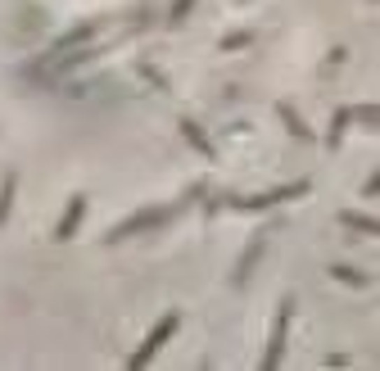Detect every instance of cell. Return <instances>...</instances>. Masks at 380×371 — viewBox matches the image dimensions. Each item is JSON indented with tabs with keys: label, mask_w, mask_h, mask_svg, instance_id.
Masks as SVG:
<instances>
[{
	"label": "cell",
	"mask_w": 380,
	"mask_h": 371,
	"mask_svg": "<svg viewBox=\"0 0 380 371\" xmlns=\"http://www.w3.org/2000/svg\"><path fill=\"white\" fill-rule=\"evenodd\" d=\"M177 213H182V204H173V208H149V213H140V217H127L122 226H113V231H109V245L127 240V235H140V231H149V226L168 222V217H177Z\"/></svg>",
	"instance_id": "cell-3"
},
{
	"label": "cell",
	"mask_w": 380,
	"mask_h": 371,
	"mask_svg": "<svg viewBox=\"0 0 380 371\" xmlns=\"http://www.w3.org/2000/svg\"><path fill=\"white\" fill-rule=\"evenodd\" d=\"M177 321H182V317H177V312H168V317H163V321H154V330H149V335H145V344H140V349H136V354H131V358H127V367H145V363H149V358H154V354H159V349H163V344H168V340H173V330H177Z\"/></svg>",
	"instance_id": "cell-2"
},
{
	"label": "cell",
	"mask_w": 380,
	"mask_h": 371,
	"mask_svg": "<svg viewBox=\"0 0 380 371\" xmlns=\"http://www.w3.org/2000/svg\"><path fill=\"white\" fill-rule=\"evenodd\" d=\"M240 5H249V0H240Z\"/></svg>",
	"instance_id": "cell-16"
},
{
	"label": "cell",
	"mask_w": 380,
	"mask_h": 371,
	"mask_svg": "<svg viewBox=\"0 0 380 371\" xmlns=\"http://www.w3.org/2000/svg\"><path fill=\"white\" fill-rule=\"evenodd\" d=\"M190 5H195V0H177V5H173V14H168V23H173V27H182V23H186V14H190Z\"/></svg>",
	"instance_id": "cell-14"
},
{
	"label": "cell",
	"mask_w": 380,
	"mask_h": 371,
	"mask_svg": "<svg viewBox=\"0 0 380 371\" xmlns=\"http://www.w3.org/2000/svg\"><path fill=\"white\" fill-rule=\"evenodd\" d=\"M277 113L285 118V127H290V131H294V136H299V140H312V131L303 127V118H299V113L290 109V104H277Z\"/></svg>",
	"instance_id": "cell-10"
},
{
	"label": "cell",
	"mask_w": 380,
	"mask_h": 371,
	"mask_svg": "<svg viewBox=\"0 0 380 371\" xmlns=\"http://www.w3.org/2000/svg\"><path fill=\"white\" fill-rule=\"evenodd\" d=\"M95 27H100V23H82L78 32L59 36V41H54V54H64V50H73V45H82V41H87V36H95Z\"/></svg>",
	"instance_id": "cell-8"
},
{
	"label": "cell",
	"mask_w": 380,
	"mask_h": 371,
	"mask_svg": "<svg viewBox=\"0 0 380 371\" xmlns=\"http://www.w3.org/2000/svg\"><path fill=\"white\" fill-rule=\"evenodd\" d=\"M82 213H87V195H73V204H68V213H64V222L54 226V240H73V231H78Z\"/></svg>",
	"instance_id": "cell-6"
},
{
	"label": "cell",
	"mask_w": 380,
	"mask_h": 371,
	"mask_svg": "<svg viewBox=\"0 0 380 371\" xmlns=\"http://www.w3.org/2000/svg\"><path fill=\"white\" fill-rule=\"evenodd\" d=\"M240 45H249V32H235V36H226V41H222V50H240Z\"/></svg>",
	"instance_id": "cell-15"
},
{
	"label": "cell",
	"mask_w": 380,
	"mask_h": 371,
	"mask_svg": "<svg viewBox=\"0 0 380 371\" xmlns=\"http://www.w3.org/2000/svg\"><path fill=\"white\" fill-rule=\"evenodd\" d=\"M290 317H294V299H285L277 308V321H272V340H268V354H263V371H272L285 358V330H290Z\"/></svg>",
	"instance_id": "cell-5"
},
{
	"label": "cell",
	"mask_w": 380,
	"mask_h": 371,
	"mask_svg": "<svg viewBox=\"0 0 380 371\" xmlns=\"http://www.w3.org/2000/svg\"><path fill=\"white\" fill-rule=\"evenodd\" d=\"M294 195H308V182H290L281 190H263V195H249V199H222L213 208H240V213H258V208H272V204H285Z\"/></svg>",
	"instance_id": "cell-1"
},
{
	"label": "cell",
	"mask_w": 380,
	"mask_h": 371,
	"mask_svg": "<svg viewBox=\"0 0 380 371\" xmlns=\"http://www.w3.org/2000/svg\"><path fill=\"white\" fill-rule=\"evenodd\" d=\"M339 226H344V231H358V235H380V222L376 217H367V213H339Z\"/></svg>",
	"instance_id": "cell-7"
},
{
	"label": "cell",
	"mask_w": 380,
	"mask_h": 371,
	"mask_svg": "<svg viewBox=\"0 0 380 371\" xmlns=\"http://www.w3.org/2000/svg\"><path fill=\"white\" fill-rule=\"evenodd\" d=\"M182 131H186V140H190L195 150H204V159H213V145H208V136L195 127V122H182Z\"/></svg>",
	"instance_id": "cell-12"
},
{
	"label": "cell",
	"mask_w": 380,
	"mask_h": 371,
	"mask_svg": "<svg viewBox=\"0 0 380 371\" xmlns=\"http://www.w3.org/2000/svg\"><path fill=\"white\" fill-rule=\"evenodd\" d=\"M330 277L344 281V285H372V277H367V272H358V268H330Z\"/></svg>",
	"instance_id": "cell-13"
},
{
	"label": "cell",
	"mask_w": 380,
	"mask_h": 371,
	"mask_svg": "<svg viewBox=\"0 0 380 371\" xmlns=\"http://www.w3.org/2000/svg\"><path fill=\"white\" fill-rule=\"evenodd\" d=\"M258 254H263V235H258V240L249 245V254L240 259V268H235V285H244V281H249V268L258 263Z\"/></svg>",
	"instance_id": "cell-11"
},
{
	"label": "cell",
	"mask_w": 380,
	"mask_h": 371,
	"mask_svg": "<svg viewBox=\"0 0 380 371\" xmlns=\"http://www.w3.org/2000/svg\"><path fill=\"white\" fill-rule=\"evenodd\" d=\"M14 190H18V177L9 173L5 182H0V226L9 222V204H14Z\"/></svg>",
	"instance_id": "cell-9"
},
{
	"label": "cell",
	"mask_w": 380,
	"mask_h": 371,
	"mask_svg": "<svg viewBox=\"0 0 380 371\" xmlns=\"http://www.w3.org/2000/svg\"><path fill=\"white\" fill-rule=\"evenodd\" d=\"M376 104H353V109H339L335 113V122H330V136H326V145L330 150H339V140H344V131L353 127V122H367V127H376Z\"/></svg>",
	"instance_id": "cell-4"
}]
</instances>
